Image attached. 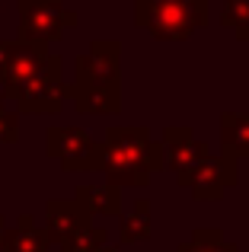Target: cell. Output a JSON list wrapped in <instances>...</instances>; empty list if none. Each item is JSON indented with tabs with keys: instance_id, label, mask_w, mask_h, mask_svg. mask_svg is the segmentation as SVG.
I'll return each instance as SVG.
<instances>
[{
	"instance_id": "1",
	"label": "cell",
	"mask_w": 249,
	"mask_h": 252,
	"mask_svg": "<svg viewBox=\"0 0 249 252\" xmlns=\"http://www.w3.org/2000/svg\"><path fill=\"white\" fill-rule=\"evenodd\" d=\"M70 102L80 115H119L122 112V42L93 38L87 55H77Z\"/></svg>"
},
{
	"instance_id": "2",
	"label": "cell",
	"mask_w": 249,
	"mask_h": 252,
	"mask_svg": "<svg viewBox=\"0 0 249 252\" xmlns=\"http://www.w3.org/2000/svg\"><path fill=\"white\" fill-rule=\"evenodd\" d=\"M106 141V182L119 185H134V189H144L150 185V176L154 172L166 169V144L154 141L150 137V128L144 125H115L102 134Z\"/></svg>"
},
{
	"instance_id": "18",
	"label": "cell",
	"mask_w": 249,
	"mask_h": 252,
	"mask_svg": "<svg viewBox=\"0 0 249 252\" xmlns=\"http://www.w3.org/2000/svg\"><path fill=\"white\" fill-rule=\"evenodd\" d=\"M19 141V112L6 109L0 112V144H16Z\"/></svg>"
},
{
	"instance_id": "6",
	"label": "cell",
	"mask_w": 249,
	"mask_h": 252,
	"mask_svg": "<svg viewBox=\"0 0 249 252\" xmlns=\"http://www.w3.org/2000/svg\"><path fill=\"white\" fill-rule=\"evenodd\" d=\"M67 99H70V83L64 80V58L55 55L35 80L13 96V102H16L19 115H58Z\"/></svg>"
},
{
	"instance_id": "5",
	"label": "cell",
	"mask_w": 249,
	"mask_h": 252,
	"mask_svg": "<svg viewBox=\"0 0 249 252\" xmlns=\"http://www.w3.org/2000/svg\"><path fill=\"white\" fill-rule=\"evenodd\" d=\"M19 10V32L23 42H61L64 32L77 26V10L64 6V0H16Z\"/></svg>"
},
{
	"instance_id": "10",
	"label": "cell",
	"mask_w": 249,
	"mask_h": 252,
	"mask_svg": "<svg viewBox=\"0 0 249 252\" xmlns=\"http://www.w3.org/2000/svg\"><path fill=\"white\" fill-rule=\"evenodd\" d=\"M93 227V214L77 198H48L45 201V230L55 243H64L67 236Z\"/></svg>"
},
{
	"instance_id": "4",
	"label": "cell",
	"mask_w": 249,
	"mask_h": 252,
	"mask_svg": "<svg viewBox=\"0 0 249 252\" xmlns=\"http://www.w3.org/2000/svg\"><path fill=\"white\" fill-rule=\"evenodd\" d=\"M45 154L64 172H106V141L77 125L45 131Z\"/></svg>"
},
{
	"instance_id": "7",
	"label": "cell",
	"mask_w": 249,
	"mask_h": 252,
	"mask_svg": "<svg viewBox=\"0 0 249 252\" xmlns=\"http://www.w3.org/2000/svg\"><path fill=\"white\" fill-rule=\"evenodd\" d=\"M176 182L192 191L195 201H218V198H224L227 189H233V185L240 182V157L230 154V150L211 154L192 172L176 176Z\"/></svg>"
},
{
	"instance_id": "8",
	"label": "cell",
	"mask_w": 249,
	"mask_h": 252,
	"mask_svg": "<svg viewBox=\"0 0 249 252\" xmlns=\"http://www.w3.org/2000/svg\"><path fill=\"white\" fill-rule=\"evenodd\" d=\"M51 48L45 42H23V38H6V70H3V90L6 96H16L23 86H29L48 67L51 61Z\"/></svg>"
},
{
	"instance_id": "9",
	"label": "cell",
	"mask_w": 249,
	"mask_h": 252,
	"mask_svg": "<svg viewBox=\"0 0 249 252\" xmlns=\"http://www.w3.org/2000/svg\"><path fill=\"white\" fill-rule=\"evenodd\" d=\"M160 141L166 144V169H173V176L192 172L195 166H201L211 157L208 141L195 137V131L188 125H169V128H163Z\"/></svg>"
},
{
	"instance_id": "16",
	"label": "cell",
	"mask_w": 249,
	"mask_h": 252,
	"mask_svg": "<svg viewBox=\"0 0 249 252\" xmlns=\"http://www.w3.org/2000/svg\"><path fill=\"white\" fill-rule=\"evenodd\" d=\"M220 26L233 29L240 42H249V0H224Z\"/></svg>"
},
{
	"instance_id": "14",
	"label": "cell",
	"mask_w": 249,
	"mask_h": 252,
	"mask_svg": "<svg viewBox=\"0 0 249 252\" xmlns=\"http://www.w3.org/2000/svg\"><path fill=\"white\" fill-rule=\"evenodd\" d=\"M220 150L249 157V112H224L220 115Z\"/></svg>"
},
{
	"instance_id": "21",
	"label": "cell",
	"mask_w": 249,
	"mask_h": 252,
	"mask_svg": "<svg viewBox=\"0 0 249 252\" xmlns=\"http://www.w3.org/2000/svg\"><path fill=\"white\" fill-rule=\"evenodd\" d=\"M99 252H122V246H109V243H106V246H102Z\"/></svg>"
},
{
	"instance_id": "20",
	"label": "cell",
	"mask_w": 249,
	"mask_h": 252,
	"mask_svg": "<svg viewBox=\"0 0 249 252\" xmlns=\"http://www.w3.org/2000/svg\"><path fill=\"white\" fill-rule=\"evenodd\" d=\"M6 99H10V96H6V90L0 86V112H6Z\"/></svg>"
},
{
	"instance_id": "15",
	"label": "cell",
	"mask_w": 249,
	"mask_h": 252,
	"mask_svg": "<svg viewBox=\"0 0 249 252\" xmlns=\"http://www.w3.org/2000/svg\"><path fill=\"white\" fill-rule=\"evenodd\" d=\"M176 252H240V249L233 243H227L218 227H198L192 230V236L186 243H179Z\"/></svg>"
},
{
	"instance_id": "13",
	"label": "cell",
	"mask_w": 249,
	"mask_h": 252,
	"mask_svg": "<svg viewBox=\"0 0 249 252\" xmlns=\"http://www.w3.org/2000/svg\"><path fill=\"white\" fill-rule=\"evenodd\" d=\"M150 230H154V214H150V198H137L134 208L122 214L119 223V243L122 246H134V243H147Z\"/></svg>"
},
{
	"instance_id": "3",
	"label": "cell",
	"mask_w": 249,
	"mask_h": 252,
	"mask_svg": "<svg viewBox=\"0 0 249 252\" xmlns=\"http://www.w3.org/2000/svg\"><path fill=\"white\" fill-rule=\"evenodd\" d=\"M134 23L156 42H186L208 26V0H134Z\"/></svg>"
},
{
	"instance_id": "19",
	"label": "cell",
	"mask_w": 249,
	"mask_h": 252,
	"mask_svg": "<svg viewBox=\"0 0 249 252\" xmlns=\"http://www.w3.org/2000/svg\"><path fill=\"white\" fill-rule=\"evenodd\" d=\"M3 233H6V217L0 214V249H3Z\"/></svg>"
},
{
	"instance_id": "12",
	"label": "cell",
	"mask_w": 249,
	"mask_h": 252,
	"mask_svg": "<svg viewBox=\"0 0 249 252\" xmlns=\"http://www.w3.org/2000/svg\"><path fill=\"white\" fill-rule=\"evenodd\" d=\"M74 198L90 211V214H102V217H122V189L112 182H80L74 189Z\"/></svg>"
},
{
	"instance_id": "11",
	"label": "cell",
	"mask_w": 249,
	"mask_h": 252,
	"mask_svg": "<svg viewBox=\"0 0 249 252\" xmlns=\"http://www.w3.org/2000/svg\"><path fill=\"white\" fill-rule=\"evenodd\" d=\"M51 243L55 240H51L48 230L38 227L29 211H23L16 217V223L3 233V249L0 252H48Z\"/></svg>"
},
{
	"instance_id": "17",
	"label": "cell",
	"mask_w": 249,
	"mask_h": 252,
	"mask_svg": "<svg viewBox=\"0 0 249 252\" xmlns=\"http://www.w3.org/2000/svg\"><path fill=\"white\" fill-rule=\"evenodd\" d=\"M106 246V230L102 227H90V230H80V233L67 236L64 243H58V249L61 252H99Z\"/></svg>"
}]
</instances>
